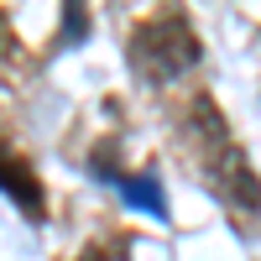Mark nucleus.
Returning <instances> with one entry per match:
<instances>
[{"mask_svg": "<svg viewBox=\"0 0 261 261\" xmlns=\"http://www.w3.org/2000/svg\"><path fill=\"white\" fill-rule=\"evenodd\" d=\"M0 53H6V21H0Z\"/></svg>", "mask_w": 261, "mask_h": 261, "instance_id": "obj_5", "label": "nucleus"}, {"mask_svg": "<svg viewBox=\"0 0 261 261\" xmlns=\"http://www.w3.org/2000/svg\"><path fill=\"white\" fill-rule=\"evenodd\" d=\"M204 115V130H199V157H204V172H209V188L225 199V209L235 220H251L256 214V178H251V162L246 151L235 146L230 125L220 120L214 105H199Z\"/></svg>", "mask_w": 261, "mask_h": 261, "instance_id": "obj_1", "label": "nucleus"}, {"mask_svg": "<svg viewBox=\"0 0 261 261\" xmlns=\"http://www.w3.org/2000/svg\"><path fill=\"white\" fill-rule=\"evenodd\" d=\"M115 188H120V199H130L136 209L157 214V220L167 214V204H162V188H157V178H151V172H146V178H115Z\"/></svg>", "mask_w": 261, "mask_h": 261, "instance_id": "obj_3", "label": "nucleus"}, {"mask_svg": "<svg viewBox=\"0 0 261 261\" xmlns=\"http://www.w3.org/2000/svg\"><path fill=\"white\" fill-rule=\"evenodd\" d=\"M199 32L188 27V16H157L141 21L136 37H130V68L146 84H172L188 68H199Z\"/></svg>", "mask_w": 261, "mask_h": 261, "instance_id": "obj_2", "label": "nucleus"}, {"mask_svg": "<svg viewBox=\"0 0 261 261\" xmlns=\"http://www.w3.org/2000/svg\"><path fill=\"white\" fill-rule=\"evenodd\" d=\"M79 261H125V251H110V246H89Z\"/></svg>", "mask_w": 261, "mask_h": 261, "instance_id": "obj_4", "label": "nucleus"}]
</instances>
